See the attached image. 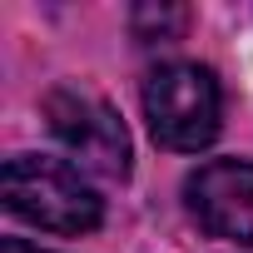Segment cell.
I'll list each match as a JSON object with an SVG mask.
<instances>
[{
  "instance_id": "obj_1",
  "label": "cell",
  "mask_w": 253,
  "mask_h": 253,
  "mask_svg": "<svg viewBox=\"0 0 253 253\" xmlns=\"http://www.w3.org/2000/svg\"><path fill=\"white\" fill-rule=\"evenodd\" d=\"M0 194H5L10 213H20L25 223H40L50 233H89L104 218L99 194L65 159L15 154L5 164V174H0Z\"/></svg>"
},
{
  "instance_id": "obj_2",
  "label": "cell",
  "mask_w": 253,
  "mask_h": 253,
  "mask_svg": "<svg viewBox=\"0 0 253 253\" xmlns=\"http://www.w3.org/2000/svg\"><path fill=\"white\" fill-rule=\"evenodd\" d=\"M218 114H223V94H218L213 70L204 65H159L144 80V119L164 149L194 154L213 144Z\"/></svg>"
},
{
  "instance_id": "obj_3",
  "label": "cell",
  "mask_w": 253,
  "mask_h": 253,
  "mask_svg": "<svg viewBox=\"0 0 253 253\" xmlns=\"http://www.w3.org/2000/svg\"><path fill=\"white\" fill-rule=\"evenodd\" d=\"M45 119H50L55 139L84 169H94L104 179H124L129 174V134H124L119 114L99 94H89L80 84H60V89L45 94Z\"/></svg>"
},
{
  "instance_id": "obj_4",
  "label": "cell",
  "mask_w": 253,
  "mask_h": 253,
  "mask_svg": "<svg viewBox=\"0 0 253 253\" xmlns=\"http://www.w3.org/2000/svg\"><path fill=\"white\" fill-rule=\"evenodd\" d=\"M189 213L233 243H253V159H213L184 184Z\"/></svg>"
},
{
  "instance_id": "obj_5",
  "label": "cell",
  "mask_w": 253,
  "mask_h": 253,
  "mask_svg": "<svg viewBox=\"0 0 253 253\" xmlns=\"http://www.w3.org/2000/svg\"><path fill=\"white\" fill-rule=\"evenodd\" d=\"M184 25H189V10H184V5H134V15H129V30H134V40H144V45L179 40Z\"/></svg>"
},
{
  "instance_id": "obj_6",
  "label": "cell",
  "mask_w": 253,
  "mask_h": 253,
  "mask_svg": "<svg viewBox=\"0 0 253 253\" xmlns=\"http://www.w3.org/2000/svg\"><path fill=\"white\" fill-rule=\"evenodd\" d=\"M0 253H45V248H35V243H25V238H5Z\"/></svg>"
}]
</instances>
